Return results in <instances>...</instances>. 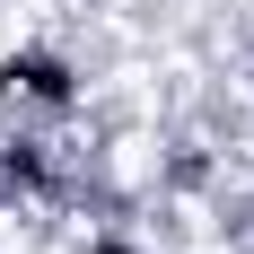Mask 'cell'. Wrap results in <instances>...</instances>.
<instances>
[{"mask_svg": "<svg viewBox=\"0 0 254 254\" xmlns=\"http://www.w3.org/2000/svg\"><path fill=\"white\" fill-rule=\"evenodd\" d=\"M88 105V70L53 35H18L0 44V114H26V123H70Z\"/></svg>", "mask_w": 254, "mask_h": 254, "instance_id": "6da1fadb", "label": "cell"}, {"mask_svg": "<svg viewBox=\"0 0 254 254\" xmlns=\"http://www.w3.org/2000/svg\"><path fill=\"white\" fill-rule=\"evenodd\" d=\"M70 193V140H62V123H26V114H9L0 123V202L18 210H44Z\"/></svg>", "mask_w": 254, "mask_h": 254, "instance_id": "7a4b0ae2", "label": "cell"}, {"mask_svg": "<svg viewBox=\"0 0 254 254\" xmlns=\"http://www.w3.org/2000/svg\"><path fill=\"white\" fill-rule=\"evenodd\" d=\"M0 237H9V202H0Z\"/></svg>", "mask_w": 254, "mask_h": 254, "instance_id": "3957f363", "label": "cell"}]
</instances>
